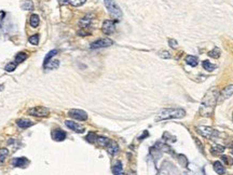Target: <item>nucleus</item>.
Returning <instances> with one entry per match:
<instances>
[{"mask_svg":"<svg viewBox=\"0 0 233 175\" xmlns=\"http://www.w3.org/2000/svg\"><path fill=\"white\" fill-rule=\"evenodd\" d=\"M85 1L86 0H67V2L70 3V5L73 6V7H80V6L83 5Z\"/></svg>","mask_w":233,"mask_h":175,"instance_id":"nucleus-27","label":"nucleus"},{"mask_svg":"<svg viewBox=\"0 0 233 175\" xmlns=\"http://www.w3.org/2000/svg\"><path fill=\"white\" fill-rule=\"evenodd\" d=\"M232 95H233V84H230V86H226V88L222 90L221 94H220L221 100H227V98L231 97Z\"/></svg>","mask_w":233,"mask_h":175,"instance_id":"nucleus-12","label":"nucleus"},{"mask_svg":"<svg viewBox=\"0 0 233 175\" xmlns=\"http://www.w3.org/2000/svg\"><path fill=\"white\" fill-rule=\"evenodd\" d=\"M211 151L214 155H216V153H222L224 151V148L222 146H220V145H217V146H214L213 148L211 149Z\"/></svg>","mask_w":233,"mask_h":175,"instance_id":"nucleus-30","label":"nucleus"},{"mask_svg":"<svg viewBox=\"0 0 233 175\" xmlns=\"http://www.w3.org/2000/svg\"><path fill=\"white\" fill-rule=\"evenodd\" d=\"M3 89H5V86H3V84H0V92L3 91Z\"/></svg>","mask_w":233,"mask_h":175,"instance_id":"nucleus-35","label":"nucleus"},{"mask_svg":"<svg viewBox=\"0 0 233 175\" xmlns=\"http://www.w3.org/2000/svg\"><path fill=\"white\" fill-rule=\"evenodd\" d=\"M232 156H233V151H232Z\"/></svg>","mask_w":233,"mask_h":175,"instance_id":"nucleus-36","label":"nucleus"},{"mask_svg":"<svg viewBox=\"0 0 233 175\" xmlns=\"http://www.w3.org/2000/svg\"><path fill=\"white\" fill-rule=\"evenodd\" d=\"M105 7L107 8V10L109 11V13L113 16L116 20H120L122 18V11L119 8V6L116 5L114 0H104Z\"/></svg>","mask_w":233,"mask_h":175,"instance_id":"nucleus-3","label":"nucleus"},{"mask_svg":"<svg viewBox=\"0 0 233 175\" xmlns=\"http://www.w3.org/2000/svg\"><path fill=\"white\" fill-rule=\"evenodd\" d=\"M113 45V41L109 38H103V39H98L91 43V49H101V48H107Z\"/></svg>","mask_w":233,"mask_h":175,"instance_id":"nucleus-5","label":"nucleus"},{"mask_svg":"<svg viewBox=\"0 0 233 175\" xmlns=\"http://www.w3.org/2000/svg\"><path fill=\"white\" fill-rule=\"evenodd\" d=\"M217 97L218 93L216 91V89H211L207 92L206 95L203 98L202 104H201V115L208 116L213 111L214 107L216 105V102H217Z\"/></svg>","mask_w":233,"mask_h":175,"instance_id":"nucleus-1","label":"nucleus"},{"mask_svg":"<svg viewBox=\"0 0 233 175\" xmlns=\"http://www.w3.org/2000/svg\"><path fill=\"white\" fill-rule=\"evenodd\" d=\"M168 43H169V46H171L172 48H176L177 47V41H176V40L169 39L168 40Z\"/></svg>","mask_w":233,"mask_h":175,"instance_id":"nucleus-34","label":"nucleus"},{"mask_svg":"<svg viewBox=\"0 0 233 175\" xmlns=\"http://www.w3.org/2000/svg\"><path fill=\"white\" fill-rule=\"evenodd\" d=\"M16 124L22 129H27L33 125V122L28 119H18V121H16Z\"/></svg>","mask_w":233,"mask_h":175,"instance_id":"nucleus-15","label":"nucleus"},{"mask_svg":"<svg viewBox=\"0 0 233 175\" xmlns=\"http://www.w3.org/2000/svg\"><path fill=\"white\" fill-rule=\"evenodd\" d=\"M113 174L114 175H124L123 174V168H122V163L121 161H116V164L113 165Z\"/></svg>","mask_w":233,"mask_h":175,"instance_id":"nucleus-17","label":"nucleus"},{"mask_svg":"<svg viewBox=\"0 0 233 175\" xmlns=\"http://www.w3.org/2000/svg\"><path fill=\"white\" fill-rule=\"evenodd\" d=\"M33 8H34V6L30 1H26V2H24L22 5V9H24V10H33Z\"/></svg>","mask_w":233,"mask_h":175,"instance_id":"nucleus-32","label":"nucleus"},{"mask_svg":"<svg viewBox=\"0 0 233 175\" xmlns=\"http://www.w3.org/2000/svg\"><path fill=\"white\" fill-rule=\"evenodd\" d=\"M185 62L187 63L188 65H190L191 67H195L198 65V58L196 56H193V55H188L187 58H185Z\"/></svg>","mask_w":233,"mask_h":175,"instance_id":"nucleus-18","label":"nucleus"},{"mask_svg":"<svg viewBox=\"0 0 233 175\" xmlns=\"http://www.w3.org/2000/svg\"><path fill=\"white\" fill-rule=\"evenodd\" d=\"M185 116V110L180 108H166L163 109L159 113L156 120L161 121V120H168V119H179Z\"/></svg>","mask_w":233,"mask_h":175,"instance_id":"nucleus-2","label":"nucleus"},{"mask_svg":"<svg viewBox=\"0 0 233 175\" xmlns=\"http://www.w3.org/2000/svg\"><path fill=\"white\" fill-rule=\"evenodd\" d=\"M16 66H18V64H16L15 62H12V63H9V64L6 65L5 67V70L8 71V73H12V71L15 70Z\"/></svg>","mask_w":233,"mask_h":175,"instance_id":"nucleus-24","label":"nucleus"},{"mask_svg":"<svg viewBox=\"0 0 233 175\" xmlns=\"http://www.w3.org/2000/svg\"><path fill=\"white\" fill-rule=\"evenodd\" d=\"M8 153H9V151H8L7 148H0V163H2L5 161Z\"/></svg>","mask_w":233,"mask_h":175,"instance_id":"nucleus-28","label":"nucleus"},{"mask_svg":"<svg viewBox=\"0 0 233 175\" xmlns=\"http://www.w3.org/2000/svg\"><path fill=\"white\" fill-rule=\"evenodd\" d=\"M26 58H27V54L24 53V52H20V53H18L15 56V63L16 64H20V63L24 62Z\"/></svg>","mask_w":233,"mask_h":175,"instance_id":"nucleus-21","label":"nucleus"},{"mask_svg":"<svg viewBox=\"0 0 233 175\" xmlns=\"http://www.w3.org/2000/svg\"><path fill=\"white\" fill-rule=\"evenodd\" d=\"M159 56L160 58H171V53H169L168 51H160L159 52Z\"/></svg>","mask_w":233,"mask_h":175,"instance_id":"nucleus-31","label":"nucleus"},{"mask_svg":"<svg viewBox=\"0 0 233 175\" xmlns=\"http://www.w3.org/2000/svg\"><path fill=\"white\" fill-rule=\"evenodd\" d=\"M202 66H203V68H204L205 70H208V71H213L214 69L216 68V65L211 64V63L207 62V61H203Z\"/></svg>","mask_w":233,"mask_h":175,"instance_id":"nucleus-23","label":"nucleus"},{"mask_svg":"<svg viewBox=\"0 0 233 175\" xmlns=\"http://www.w3.org/2000/svg\"><path fill=\"white\" fill-rule=\"evenodd\" d=\"M107 150H108V153H109L110 155L113 156V155H116V153H118V150H119V146L116 145V142L110 141L109 144H108V146H107Z\"/></svg>","mask_w":233,"mask_h":175,"instance_id":"nucleus-13","label":"nucleus"},{"mask_svg":"<svg viewBox=\"0 0 233 175\" xmlns=\"http://www.w3.org/2000/svg\"><path fill=\"white\" fill-rule=\"evenodd\" d=\"M91 18H92V15H86V16H84V18H82L79 22L80 27H81V28H85V27H88L91 23V20H92Z\"/></svg>","mask_w":233,"mask_h":175,"instance_id":"nucleus-19","label":"nucleus"},{"mask_svg":"<svg viewBox=\"0 0 233 175\" xmlns=\"http://www.w3.org/2000/svg\"><path fill=\"white\" fill-rule=\"evenodd\" d=\"M57 54V50H52V51H50L48 54L45 55V58H44V62H43V65H45L46 63L49 62V60L51 61V58H53V56H55Z\"/></svg>","mask_w":233,"mask_h":175,"instance_id":"nucleus-25","label":"nucleus"},{"mask_svg":"<svg viewBox=\"0 0 233 175\" xmlns=\"http://www.w3.org/2000/svg\"><path fill=\"white\" fill-rule=\"evenodd\" d=\"M208 55L211 56V58H218L220 56V49L215 48V49H213L211 51L208 52Z\"/></svg>","mask_w":233,"mask_h":175,"instance_id":"nucleus-26","label":"nucleus"},{"mask_svg":"<svg viewBox=\"0 0 233 175\" xmlns=\"http://www.w3.org/2000/svg\"><path fill=\"white\" fill-rule=\"evenodd\" d=\"M68 115L73 119L79 120V121H85L88 119V113L84 110H81V109H71V110H69Z\"/></svg>","mask_w":233,"mask_h":175,"instance_id":"nucleus-6","label":"nucleus"},{"mask_svg":"<svg viewBox=\"0 0 233 175\" xmlns=\"http://www.w3.org/2000/svg\"><path fill=\"white\" fill-rule=\"evenodd\" d=\"M232 120H233V116H232Z\"/></svg>","mask_w":233,"mask_h":175,"instance_id":"nucleus-37","label":"nucleus"},{"mask_svg":"<svg viewBox=\"0 0 233 175\" xmlns=\"http://www.w3.org/2000/svg\"><path fill=\"white\" fill-rule=\"evenodd\" d=\"M39 16L37 15V14H33V15L30 16V21H29V23H30L31 27H38V25H39Z\"/></svg>","mask_w":233,"mask_h":175,"instance_id":"nucleus-22","label":"nucleus"},{"mask_svg":"<svg viewBox=\"0 0 233 175\" xmlns=\"http://www.w3.org/2000/svg\"><path fill=\"white\" fill-rule=\"evenodd\" d=\"M198 130L206 138H211L214 135H217V132L214 129L208 128V126H200V128H198Z\"/></svg>","mask_w":233,"mask_h":175,"instance_id":"nucleus-7","label":"nucleus"},{"mask_svg":"<svg viewBox=\"0 0 233 175\" xmlns=\"http://www.w3.org/2000/svg\"><path fill=\"white\" fill-rule=\"evenodd\" d=\"M96 136H95V134L94 133H89V135L86 136V141L88 142H90V143H94L95 141H96Z\"/></svg>","mask_w":233,"mask_h":175,"instance_id":"nucleus-33","label":"nucleus"},{"mask_svg":"<svg viewBox=\"0 0 233 175\" xmlns=\"http://www.w3.org/2000/svg\"><path fill=\"white\" fill-rule=\"evenodd\" d=\"M214 170H215V172H217V174H220V175L224 174V172H226V169H224L223 164L220 161L214 162Z\"/></svg>","mask_w":233,"mask_h":175,"instance_id":"nucleus-16","label":"nucleus"},{"mask_svg":"<svg viewBox=\"0 0 233 175\" xmlns=\"http://www.w3.org/2000/svg\"><path fill=\"white\" fill-rule=\"evenodd\" d=\"M65 124H66L67 128H69L70 130L75 131V132H77V133H83L84 132V126L80 125V124L77 123V122H73V121H71V120H66V121H65Z\"/></svg>","mask_w":233,"mask_h":175,"instance_id":"nucleus-9","label":"nucleus"},{"mask_svg":"<svg viewBox=\"0 0 233 175\" xmlns=\"http://www.w3.org/2000/svg\"><path fill=\"white\" fill-rule=\"evenodd\" d=\"M28 113L30 116H36V117H46L50 113V110L43 106H36L28 109Z\"/></svg>","mask_w":233,"mask_h":175,"instance_id":"nucleus-4","label":"nucleus"},{"mask_svg":"<svg viewBox=\"0 0 233 175\" xmlns=\"http://www.w3.org/2000/svg\"><path fill=\"white\" fill-rule=\"evenodd\" d=\"M52 138L57 142H62L66 138V133L61 129H56L52 132Z\"/></svg>","mask_w":233,"mask_h":175,"instance_id":"nucleus-11","label":"nucleus"},{"mask_svg":"<svg viewBox=\"0 0 233 175\" xmlns=\"http://www.w3.org/2000/svg\"><path fill=\"white\" fill-rule=\"evenodd\" d=\"M43 66L46 70H53V69L58 68V66H60V61H57V60L49 61V62L46 63L45 65H43Z\"/></svg>","mask_w":233,"mask_h":175,"instance_id":"nucleus-14","label":"nucleus"},{"mask_svg":"<svg viewBox=\"0 0 233 175\" xmlns=\"http://www.w3.org/2000/svg\"><path fill=\"white\" fill-rule=\"evenodd\" d=\"M96 142H97V144H98L99 146L107 147L108 144H109V142H110V140H108L107 137H104V136H98V137L96 138Z\"/></svg>","mask_w":233,"mask_h":175,"instance_id":"nucleus-20","label":"nucleus"},{"mask_svg":"<svg viewBox=\"0 0 233 175\" xmlns=\"http://www.w3.org/2000/svg\"><path fill=\"white\" fill-rule=\"evenodd\" d=\"M11 163L12 165L15 166V168H25V166L29 163V161L26 158L21 157V158H14V159H12Z\"/></svg>","mask_w":233,"mask_h":175,"instance_id":"nucleus-10","label":"nucleus"},{"mask_svg":"<svg viewBox=\"0 0 233 175\" xmlns=\"http://www.w3.org/2000/svg\"><path fill=\"white\" fill-rule=\"evenodd\" d=\"M116 29V26H114V23L110 20H106L105 22L103 23V27H101V30H103L104 34L106 35H110L112 34Z\"/></svg>","mask_w":233,"mask_h":175,"instance_id":"nucleus-8","label":"nucleus"},{"mask_svg":"<svg viewBox=\"0 0 233 175\" xmlns=\"http://www.w3.org/2000/svg\"><path fill=\"white\" fill-rule=\"evenodd\" d=\"M29 43H31V45L34 46H37L38 43H39V35H33L29 37L28 39Z\"/></svg>","mask_w":233,"mask_h":175,"instance_id":"nucleus-29","label":"nucleus"}]
</instances>
